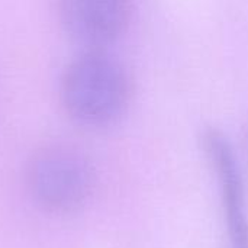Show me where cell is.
<instances>
[{
  "label": "cell",
  "mask_w": 248,
  "mask_h": 248,
  "mask_svg": "<svg viewBox=\"0 0 248 248\" xmlns=\"http://www.w3.org/2000/svg\"><path fill=\"white\" fill-rule=\"evenodd\" d=\"M131 96L126 67L105 49H84L65 67L60 80L65 113L87 128L115 124L126 112Z\"/></svg>",
  "instance_id": "6da1fadb"
},
{
  "label": "cell",
  "mask_w": 248,
  "mask_h": 248,
  "mask_svg": "<svg viewBox=\"0 0 248 248\" xmlns=\"http://www.w3.org/2000/svg\"><path fill=\"white\" fill-rule=\"evenodd\" d=\"M26 183L41 208L54 214H70L87 203L96 176L83 153L67 145H48L29 160Z\"/></svg>",
  "instance_id": "7a4b0ae2"
},
{
  "label": "cell",
  "mask_w": 248,
  "mask_h": 248,
  "mask_svg": "<svg viewBox=\"0 0 248 248\" xmlns=\"http://www.w3.org/2000/svg\"><path fill=\"white\" fill-rule=\"evenodd\" d=\"M57 15L68 38L84 49H105L132 17V0H58Z\"/></svg>",
  "instance_id": "3957f363"
},
{
  "label": "cell",
  "mask_w": 248,
  "mask_h": 248,
  "mask_svg": "<svg viewBox=\"0 0 248 248\" xmlns=\"http://www.w3.org/2000/svg\"><path fill=\"white\" fill-rule=\"evenodd\" d=\"M205 154L218 179L224 218L232 248H248V215L240 161L228 138L217 131L203 134Z\"/></svg>",
  "instance_id": "277c9868"
},
{
  "label": "cell",
  "mask_w": 248,
  "mask_h": 248,
  "mask_svg": "<svg viewBox=\"0 0 248 248\" xmlns=\"http://www.w3.org/2000/svg\"><path fill=\"white\" fill-rule=\"evenodd\" d=\"M244 142H246V147H247V151H248V125H247V128H246V134H244Z\"/></svg>",
  "instance_id": "5b68a950"
}]
</instances>
